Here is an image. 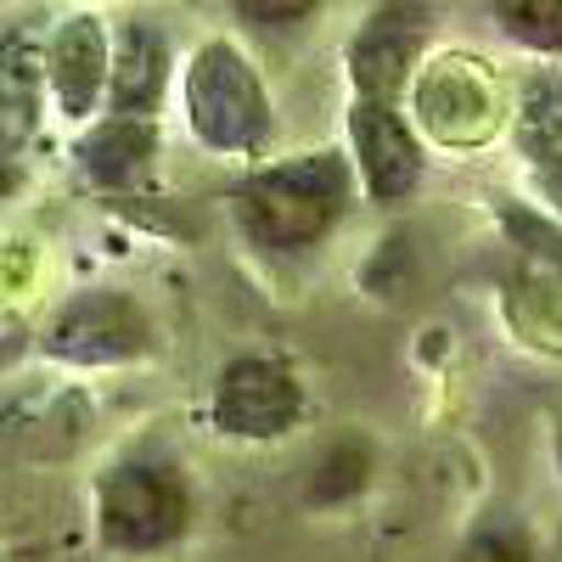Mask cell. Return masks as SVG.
Returning <instances> with one entry per match:
<instances>
[{
    "mask_svg": "<svg viewBox=\"0 0 562 562\" xmlns=\"http://www.w3.org/2000/svg\"><path fill=\"white\" fill-rule=\"evenodd\" d=\"M360 186L344 147H304L288 158L248 164L225 192V214L237 237L270 265H304L349 225Z\"/></svg>",
    "mask_w": 562,
    "mask_h": 562,
    "instance_id": "cell-1",
    "label": "cell"
},
{
    "mask_svg": "<svg viewBox=\"0 0 562 562\" xmlns=\"http://www.w3.org/2000/svg\"><path fill=\"white\" fill-rule=\"evenodd\" d=\"M198 479L169 439L147 434L119 445L90 479V529L113 562H158L198 535Z\"/></svg>",
    "mask_w": 562,
    "mask_h": 562,
    "instance_id": "cell-2",
    "label": "cell"
},
{
    "mask_svg": "<svg viewBox=\"0 0 562 562\" xmlns=\"http://www.w3.org/2000/svg\"><path fill=\"white\" fill-rule=\"evenodd\" d=\"M186 135L209 158H265L276 140V102L259 63L243 40L209 34L192 45V57L175 68V90Z\"/></svg>",
    "mask_w": 562,
    "mask_h": 562,
    "instance_id": "cell-3",
    "label": "cell"
},
{
    "mask_svg": "<svg viewBox=\"0 0 562 562\" xmlns=\"http://www.w3.org/2000/svg\"><path fill=\"white\" fill-rule=\"evenodd\" d=\"M40 355L68 371H119L158 355V321L124 288L68 293L40 333Z\"/></svg>",
    "mask_w": 562,
    "mask_h": 562,
    "instance_id": "cell-4",
    "label": "cell"
},
{
    "mask_svg": "<svg viewBox=\"0 0 562 562\" xmlns=\"http://www.w3.org/2000/svg\"><path fill=\"white\" fill-rule=\"evenodd\" d=\"M310 422V389L293 360L243 349L209 383V428L231 445H281Z\"/></svg>",
    "mask_w": 562,
    "mask_h": 562,
    "instance_id": "cell-5",
    "label": "cell"
},
{
    "mask_svg": "<svg viewBox=\"0 0 562 562\" xmlns=\"http://www.w3.org/2000/svg\"><path fill=\"white\" fill-rule=\"evenodd\" d=\"M344 158L355 169L360 203H371V209H400L422 192V180H428V140H422L405 102L349 97V108H344Z\"/></svg>",
    "mask_w": 562,
    "mask_h": 562,
    "instance_id": "cell-6",
    "label": "cell"
},
{
    "mask_svg": "<svg viewBox=\"0 0 562 562\" xmlns=\"http://www.w3.org/2000/svg\"><path fill=\"white\" fill-rule=\"evenodd\" d=\"M428 34H434V12L422 0H383V7H371V18L344 45L349 97L405 102L411 79L422 74V57H428Z\"/></svg>",
    "mask_w": 562,
    "mask_h": 562,
    "instance_id": "cell-7",
    "label": "cell"
},
{
    "mask_svg": "<svg viewBox=\"0 0 562 562\" xmlns=\"http://www.w3.org/2000/svg\"><path fill=\"white\" fill-rule=\"evenodd\" d=\"M108 52L113 29L102 12H68L45 29V102L57 108L63 124H90L102 119L108 102Z\"/></svg>",
    "mask_w": 562,
    "mask_h": 562,
    "instance_id": "cell-8",
    "label": "cell"
},
{
    "mask_svg": "<svg viewBox=\"0 0 562 562\" xmlns=\"http://www.w3.org/2000/svg\"><path fill=\"white\" fill-rule=\"evenodd\" d=\"M175 90V52L158 23H119L113 52H108V102L102 113L113 119H158Z\"/></svg>",
    "mask_w": 562,
    "mask_h": 562,
    "instance_id": "cell-9",
    "label": "cell"
},
{
    "mask_svg": "<svg viewBox=\"0 0 562 562\" xmlns=\"http://www.w3.org/2000/svg\"><path fill=\"white\" fill-rule=\"evenodd\" d=\"M45 29L40 18H0V153L34 140L45 113Z\"/></svg>",
    "mask_w": 562,
    "mask_h": 562,
    "instance_id": "cell-10",
    "label": "cell"
},
{
    "mask_svg": "<svg viewBox=\"0 0 562 562\" xmlns=\"http://www.w3.org/2000/svg\"><path fill=\"white\" fill-rule=\"evenodd\" d=\"M79 169L90 186H102V192H130L153 175L158 164V119H90L85 140H79Z\"/></svg>",
    "mask_w": 562,
    "mask_h": 562,
    "instance_id": "cell-11",
    "label": "cell"
},
{
    "mask_svg": "<svg viewBox=\"0 0 562 562\" xmlns=\"http://www.w3.org/2000/svg\"><path fill=\"white\" fill-rule=\"evenodd\" d=\"M512 147L540 175L562 158V63H540L524 74L512 102Z\"/></svg>",
    "mask_w": 562,
    "mask_h": 562,
    "instance_id": "cell-12",
    "label": "cell"
},
{
    "mask_svg": "<svg viewBox=\"0 0 562 562\" xmlns=\"http://www.w3.org/2000/svg\"><path fill=\"white\" fill-rule=\"evenodd\" d=\"M495 29L535 63H562V0H484Z\"/></svg>",
    "mask_w": 562,
    "mask_h": 562,
    "instance_id": "cell-13",
    "label": "cell"
},
{
    "mask_svg": "<svg viewBox=\"0 0 562 562\" xmlns=\"http://www.w3.org/2000/svg\"><path fill=\"white\" fill-rule=\"evenodd\" d=\"M231 18L243 29H259V34H293L304 23H315L333 0H225Z\"/></svg>",
    "mask_w": 562,
    "mask_h": 562,
    "instance_id": "cell-14",
    "label": "cell"
},
{
    "mask_svg": "<svg viewBox=\"0 0 562 562\" xmlns=\"http://www.w3.org/2000/svg\"><path fill=\"white\" fill-rule=\"evenodd\" d=\"M535 180H540V192H546V203H551V209L562 214V158H557L551 169H540Z\"/></svg>",
    "mask_w": 562,
    "mask_h": 562,
    "instance_id": "cell-15",
    "label": "cell"
},
{
    "mask_svg": "<svg viewBox=\"0 0 562 562\" xmlns=\"http://www.w3.org/2000/svg\"><path fill=\"white\" fill-rule=\"evenodd\" d=\"M557 473H562V428H557Z\"/></svg>",
    "mask_w": 562,
    "mask_h": 562,
    "instance_id": "cell-16",
    "label": "cell"
}]
</instances>
